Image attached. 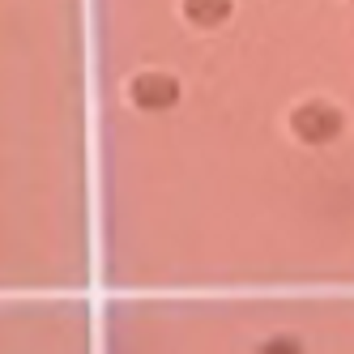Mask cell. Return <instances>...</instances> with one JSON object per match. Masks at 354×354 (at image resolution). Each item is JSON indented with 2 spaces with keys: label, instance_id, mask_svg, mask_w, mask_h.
I'll return each instance as SVG.
<instances>
[{
  "label": "cell",
  "instance_id": "obj_1",
  "mask_svg": "<svg viewBox=\"0 0 354 354\" xmlns=\"http://www.w3.org/2000/svg\"><path fill=\"white\" fill-rule=\"evenodd\" d=\"M346 129V115L337 103H328V98H303V103L290 111V133L299 141H308V145H328V141H337Z\"/></svg>",
  "mask_w": 354,
  "mask_h": 354
},
{
  "label": "cell",
  "instance_id": "obj_2",
  "mask_svg": "<svg viewBox=\"0 0 354 354\" xmlns=\"http://www.w3.org/2000/svg\"><path fill=\"white\" fill-rule=\"evenodd\" d=\"M129 98L141 107V111H167L175 98H180V82L162 68H145L129 82Z\"/></svg>",
  "mask_w": 354,
  "mask_h": 354
},
{
  "label": "cell",
  "instance_id": "obj_3",
  "mask_svg": "<svg viewBox=\"0 0 354 354\" xmlns=\"http://www.w3.org/2000/svg\"><path fill=\"white\" fill-rule=\"evenodd\" d=\"M180 13L192 21V26L214 30V26H222V21L235 13V0H180Z\"/></svg>",
  "mask_w": 354,
  "mask_h": 354
},
{
  "label": "cell",
  "instance_id": "obj_4",
  "mask_svg": "<svg viewBox=\"0 0 354 354\" xmlns=\"http://www.w3.org/2000/svg\"><path fill=\"white\" fill-rule=\"evenodd\" d=\"M257 354H303V342H299V337H286V333H277V337L261 342Z\"/></svg>",
  "mask_w": 354,
  "mask_h": 354
}]
</instances>
